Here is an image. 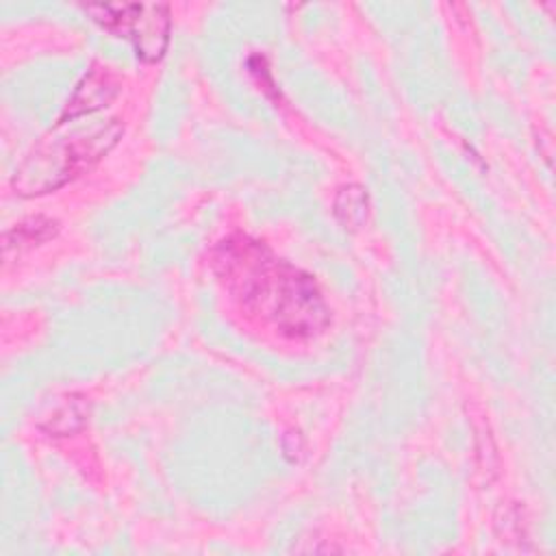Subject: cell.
<instances>
[{
  "instance_id": "277c9868",
  "label": "cell",
  "mask_w": 556,
  "mask_h": 556,
  "mask_svg": "<svg viewBox=\"0 0 556 556\" xmlns=\"http://www.w3.org/2000/svg\"><path fill=\"white\" fill-rule=\"evenodd\" d=\"M117 91H119V85L109 70L91 67L78 83L76 91L72 93L70 102L59 115V122H70L83 115H91L98 109L109 106V102L117 96Z\"/></svg>"
},
{
  "instance_id": "8992f818",
  "label": "cell",
  "mask_w": 556,
  "mask_h": 556,
  "mask_svg": "<svg viewBox=\"0 0 556 556\" xmlns=\"http://www.w3.org/2000/svg\"><path fill=\"white\" fill-rule=\"evenodd\" d=\"M332 213L337 217V222L345 228V230H356L365 224L367 213H369V195L367 191L356 185H343L332 202Z\"/></svg>"
},
{
  "instance_id": "5b68a950",
  "label": "cell",
  "mask_w": 556,
  "mask_h": 556,
  "mask_svg": "<svg viewBox=\"0 0 556 556\" xmlns=\"http://www.w3.org/2000/svg\"><path fill=\"white\" fill-rule=\"evenodd\" d=\"M56 232H59V224H56L54 219H48V217H43V215L28 217V219L15 224L11 230L4 232V237H2L4 256H9L11 250L20 252V250H24V248L43 243V241L52 239Z\"/></svg>"
},
{
  "instance_id": "3957f363",
  "label": "cell",
  "mask_w": 556,
  "mask_h": 556,
  "mask_svg": "<svg viewBox=\"0 0 556 556\" xmlns=\"http://www.w3.org/2000/svg\"><path fill=\"white\" fill-rule=\"evenodd\" d=\"M85 11L104 30L128 39L141 61L154 63L165 54L172 24L167 4H87Z\"/></svg>"
},
{
  "instance_id": "7a4b0ae2",
  "label": "cell",
  "mask_w": 556,
  "mask_h": 556,
  "mask_svg": "<svg viewBox=\"0 0 556 556\" xmlns=\"http://www.w3.org/2000/svg\"><path fill=\"white\" fill-rule=\"evenodd\" d=\"M83 117L56 119L54 128L37 141L11 178L17 195L33 198L65 187L89 172L119 141L124 132L119 119L83 122Z\"/></svg>"
},
{
  "instance_id": "52a82bcc",
  "label": "cell",
  "mask_w": 556,
  "mask_h": 556,
  "mask_svg": "<svg viewBox=\"0 0 556 556\" xmlns=\"http://www.w3.org/2000/svg\"><path fill=\"white\" fill-rule=\"evenodd\" d=\"M85 421V406L80 400H67L63 406H59L52 417H50V424L48 426H41L43 430L48 432H54V434H70L74 430H78Z\"/></svg>"
},
{
  "instance_id": "6da1fadb",
  "label": "cell",
  "mask_w": 556,
  "mask_h": 556,
  "mask_svg": "<svg viewBox=\"0 0 556 556\" xmlns=\"http://www.w3.org/2000/svg\"><path fill=\"white\" fill-rule=\"evenodd\" d=\"M211 269L241 313L282 339H313L330 324L315 278L265 241L241 232L222 239L211 250Z\"/></svg>"
}]
</instances>
